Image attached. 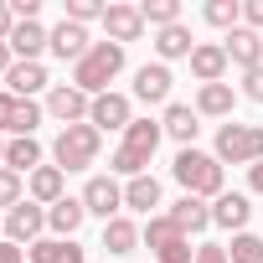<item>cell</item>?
Returning <instances> with one entry per match:
<instances>
[{"mask_svg": "<svg viewBox=\"0 0 263 263\" xmlns=\"http://www.w3.org/2000/svg\"><path fill=\"white\" fill-rule=\"evenodd\" d=\"M160 140H165V129H160V119H135V124L124 129V140H119V150L108 155V176H124V181H135V176H145V165L155 160Z\"/></svg>", "mask_w": 263, "mask_h": 263, "instance_id": "obj_1", "label": "cell"}, {"mask_svg": "<svg viewBox=\"0 0 263 263\" xmlns=\"http://www.w3.org/2000/svg\"><path fill=\"white\" fill-rule=\"evenodd\" d=\"M171 176H176V186H181V196H201V201H217L222 191H227V176H222V160L217 155H206V150H181L176 160H171Z\"/></svg>", "mask_w": 263, "mask_h": 263, "instance_id": "obj_2", "label": "cell"}, {"mask_svg": "<svg viewBox=\"0 0 263 263\" xmlns=\"http://www.w3.org/2000/svg\"><path fill=\"white\" fill-rule=\"evenodd\" d=\"M124 62H129V52H124L119 42H93V52L72 67V88H83L88 98H98V93H108V83L124 72Z\"/></svg>", "mask_w": 263, "mask_h": 263, "instance_id": "obj_3", "label": "cell"}, {"mask_svg": "<svg viewBox=\"0 0 263 263\" xmlns=\"http://www.w3.org/2000/svg\"><path fill=\"white\" fill-rule=\"evenodd\" d=\"M98 150H103V135L93 124H67V129H57V140H52V165L72 176V171H88L98 160Z\"/></svg>", "mask_w": 263, "mask_h": 263, "instance_id": "obj_4", "label": "cell"}, {"mask_svg": "<svg viewBox=\"0 0 263 263\" xmlns=\"http://www.w3.org/2000/svg\"><path fill=\"white\" fill-rule=\"evenodd\" d=\"M222 165H258L263 160V124H237L227 119L217 129V150H212Z\"/></svg>", "mask_w": 263, "mask_h": 263, "instance_id": "obj_5", "label": "cell"}, {"mask_svg": "<svg viewBox=\"0 0 263 263\" xmlns=\"http://www.w3.org/2000/svg\"><path fill=\"white\" fill-rule=\"evenodd\" d=\"M145 248L155 253V263H196V248H191V237L165 217V212H155L150 222H145Z\"/></svg>", "mask_w": 263, "mask_h": 263, "instance_id": "obj_6", "label": "cell"}, {"mask_svg": "<svg viewBox=\"0 0 263 263\" xmlns=\"http://www.w3.org/2000/svg\"><path fill=\"white\" fill-rule=\"evenodd\" d=\"M88 124L98 129V135H124L129 124H135V98L129 93H98L93 98V108H88Z\"/></svg>", "mask_w": 263, "mask_h": 263, "instance_id": "obj_7", "label": "cell"}, {"mask_svg": "<svg viewBox=\"0 0 263 263\" xmlns=\"http://www.w3.org/2000/svg\"><path fill=\"white\" fill-rule=\"evenodd\" d=\"M42 108H47V119H57V124L67 129V124H88V108H93V98H88L83 88H72V83H57V88L42 98Z\"/></svg>", "mask_w": 263, "mask_h": 263, "instance_id": "obj_8", "label": "cell"}, {"mask_svg": "<svg viewBox=\"0 0 263 263\" xmlns=\"http://www.w3.org/2000/svg\"><path fill=\"white\" fill-rule=\"evenodd\" d=\"M42 232H47V206H36L31 196H26L21 206H11V212H6V242L31 248V242H42Z\"/></svg>", "mask_w": 263, "mask_h": 263, "instance_id": "obj_9", "label": "cell"}, {"mask_svg": "<svg viewBox=\"0 0 263 263\" xmlns=\"http://www.w3.org/2000/svg\"><path fill=\"white\" fill-rule=\"evenodd\" d=\"M83 206H88V217L114 222V217H124V186H119L114 176H88V186H83Z\"/></svg>", "mask_w": 263, "mask_h": 263, "instance_id": "obj_10", "label": "cell"}, {"mask_svg": "<svg viewBox=\"0 0 263 263\" xmlns=\"http://www.w3.org/2000/svg\"><path fill=\"white\" fill-rule=\"evenodd\" d=\"M103 31H108V42H119V47L140 42V36H145V16H140V6L108 0V11H103Z\"/></svg>", "mask_w": 263, "mask_h": 263, "instance_id": "obj_11", "label": "cell"}, {"mask_svg": "<svg viewBox=\"0 0 263 263\" xmlns=\"http://www.w3.org/2000/svg\"><path fill=\"white\" fill-rule=\"evenodd\" d=\"M47 52L78 67V62L93 52V36H88V26H78V21H67V16H62V21L52 26V47H47Z\"/></svg>", "mask_w": 263, "mask_h": 263, "instance_id": "obj_12", "label": "cell"}, {"mask_svg": "<svg viewBox=\"0 0 263 263\" xmlns=\"http://www.w3.org/2000/svg\"><path fill=\"white\" fill-rule=\"evenodd\" d=\"M248 222H253V201L242 196V191H222L217 201H212V227H222V232H248Z\"/></svg>", "mask_w": 263, "mask_h": 263, "instance_id": "obj_13", "label": "cell"}, {"mask_svg": "<svg viewBox=\"0 0 263 263\" xmlns=\"http://www.w3.org/2000/svg\"><path fill=\"white\" fill-rule=\"evenodd\" d=\"M160 129H165V140H176L181 150H191V145H196V135H201V114H196L191 103H165Z\"/></svg>", "mask_w": 263, "mask_h": 263, "instance_id": "obj_14", "label": "cell"}, {"mask_svg": "<svg viewBox=\"0 0 263 263\" xmlns=\"http://www.w3.org/2000/svg\"><path fill=\"white\" fill-rule=\"evenodd\" d=\"M222 52H227V62H232V67H242V72L263 67V36H258V31H248V26L227 31V36H222Z\"/></svg>", "mask_w": 263, "mask_h": 263, "instance_id": "obj_15", "label": "cell"}, {"mask_svg": "<svg viewBox=\"0 0 263 263\" xmlns=\"http://www.w3.org/2000/svg\"><path fill=\"white\" fill-rule=\"evenodd\" d=\"M227 52H222V42H196V52H191V78L206 88V83H227Z\"/></svg>", "mask_w": 263, "mask_h": 263, "instance_id": "obj_16", "label": "cell"}, {"mask_svg": "<svg viewBox=\"0 0 263 263\" xmlns=\"http://www.w3.org/2000/svg\"><path fill=\"white\" fill-rule=\"evenodd\" d=\"M171 67L165 62H145V67H135V98L140 103H171Z\"/></svg>", "mask_w": 263, "mask_h": 263, "instance_id": "obj_17", "label": "cell"}, {"mask_svg": "<svg viewBox=\"0 0 263 263\" xmlns=\"http://www.w3.org/2000/svg\"><path fill=\"white\" fill-rule=\"evenodd\" d=\"M26 196H31L36 206H57V201L67 196V171H57V165H36V171L26 176Z\"/></svg>", "mask_w": 263, "mask_h": 263, "instance_id": "obj_18", "label": "cell"}, {"mask_svg": "<svg viewBox=\"0 0 263 263\" xmlns=\"http://www.w3.org/2000/svg\"><path fill=\"white\" fill-rule=\"evenodd\" d=\"M47 47H52V31H47L42 21H16V31H11V52H16V62H42Z\"/></svg>", "mask_w": 263, "mask_h": 263, "instance_id": "obj_19", "label": "cell"}, {"mask_svg": "<svg viewBox=\"0 0 263 263\" xmlns=\"http://www.w3.org/2000/svg\"><path fill=\"white\" fill-rule=\"evenodd\" d=\"M201 119H232V108H237V88L232 83H206V88H196V103H191Z\"/></svg>", "mask_w": 263, "mask_h": 263, "instance_id": "obj_20", "label": "cell"}, {"mask_svg": "<svg viewBox=\"0 0 263 263\" xmlns=\"http://www.w3.org/2000/svg\"><path fill=\"white\" fill-rule=\"evenodd\" d=\"M88 222V206L83 196H62L57 206H47V232L52 237H78V227Z\"/></svg>", "mask_w": 263, "mask_h": 263, "instance_id": "obj_21", "label": "cell"}, {"mask_svg": "<svg viewBox=\"0 0 263 263\" xmlns=\"http://www.w3.org/2000/svg\"><path fill=\"white\" fill-rule=\"evenodd\" d=\"M191 52H196V36H191V26L181 21V26H165V31H155V57L171 67V62H191Z\"/></svg>", "mask_w": 263, "mask_h": 263, "instance_id": "obj_22", "label": "cell"}, {"mask_svg": "<svg viewBox=\"0 0 263 263\" xmlns=\"http://www.w3.org/2000/svg\"><path fill=\"white\" fill-rule=\"evenodd\" d=\"M47 83H52V78H47V67H42V62H16V67L6 72V93H16V98H36V93H52Z\"/></svg>", "mask_w": 263, "mask_h": 263, "instance_id": "obj_23", "label": "cell"}, {"mask_svg": "<svg viewBox=\"0 0 263 263\" xmlns=\"http://www.w3.org/2000/svg\"><path fill=\"white\" fill-rule=\"evenodd\" d=\"M165 217H171L186 237H196V232H206V227H212V201H201V196H181Z\"/></svg>", "mask_w": 263, "mask_h": 263, "instance_id": "obj_24", "label": "cell"}, {"mask_svg": "<svg viewBox=\"0 0 263 263\" xmlns=\"http://www.w3.org/2000/svg\"><path fill=\"white\" fill-rule=\"evenodd\" d=\"M36 165H42V140H36V135H11V140H6V171L31 176Z\"/></svg>", "mask_w": 263, "mask_h": 263, "instance_id": "obj_25", "label": "cell"}, {"mask_svg": "<svg viewBox=\"0 0 263 263\" xmlns=\"http://www.w3.org/2000/svg\"><path fill=\"white\" fill-rule=\"evenodd\" d=\"M140 242H145V227H135L129 217H114V222H103V253L124 258V253H135Z\"/></svg>", "mask_w": 263, "mask_h": 263, "instance_id": "obj_26", "label": "cell"}, {"mask_svg": "<svg viewBox=\"0 0 263 263\" xmlns=\"http://www.w3.org/2000/svg\"><path fill=\"white\" fill-rule=\"evenodd\" d=\"M26 258L31 263H83V248L72 237H42V242L26 248Z\"/></svg>", "mask_w": 263, "mask_h": 263, "instance_id": "obj_27", "label": "cell"}, {"mask_svg": "<svg viewBox=\"0 0 263 263\" xmlns=\"http://www.w3.org/2000/svg\"><path fill=\"white\" fill-rule=\"evenodd\" d=\"M124 206H135V212H145V217H155L150 206H160V181L145 171V176H135V181H124Z\"/></svg>", "mask_w": 263, "mask_h": 263, "instance_id": "obj_28", "label": "cell"}, {"mask_svg": "<svg viewBox=\"0 0 263 263\" xmlns=\"http://www.w3.org/2000/svg\"><path fill=\"white\" fill-rule=\"evenodd\" d=\"M201 21L217 26V31H237V26H242V0H206V6H201Z\"/></svg>", "mask_w": 263, "mask_h": 263, "instance_id": "obj_29", "label": "cell"}, {"mask_svg": "<svg viewBox=\"0 0 263 263\" xmlns=\"http://www.w3.org/2000/svg\"><path fill=\"white\" fill-rule=\"evenodd\" d=\"M140 16H145V26H155V31L181 26V0H140Z\"/></svg>", "mask_w": 263, "mask_h": 263, "instance_id": "obj_30", "label": "cell"}, {"mask_svg": "<svg viewBox=\"0 0 263 263\" xmlns=\"http://www.w3.org/2000/svg\"><path fill=\"white\" fill-rule=\"evenodd\" d=\"M21 201H26V181H21L16 171L0 165V217H6L11 206H21Z\"/></svg>", "mask_w": 263, "mask_h": 263, "instance_id": "obj_31", "label": "cell"}, {"mask_svg": "<svg viewBox=\"0 0 263 263\" xmlns=\"http://www.w3.org/2000/svg\"><path fill=\"white\" fill-rule=\"evenodd\" d=\"M227 258L232 263H263V237L258 232H237L232 248H227Z\"/></svg>", "mask_w": 263, "mask_h": 263, "instance_id": "obj_32", "label": "cell"}, {"mask_svg": "<svg viewBox=\"0 0 263 263\" xmlns=\"http://www.w3.org/2000/svg\"><path fill=\"white\" fill-rule=\"evenodd\" d=\"M42 119H47V108H42L36 98H21V108H16V129H11V135H36Z\"/></svg>", "mask_w": 263, "mask_h": 263, "instance_id": "obj_33", "label": "cell"}, {"mask_svg": "<svg viewBox=\"0 0 263 263\" xmlns=\"http://www.w3.org/2000/svg\"><path fill=\"white\" fill-rule=\"evenodd\" d=\"M103 0H67V21H78V26H88V21H103Z\"/></svg>", "mask_w": 263, "mask_h": 263, "instance_id": "obj_34", "label": "cell"}, {"mask_svg": "<svg viewBox=\"0 0 263 263\" xmlns=\"http://www.w3.org/2000/svg\"><path fill=\"white\" fill-rule=\"evenodd\" d=\"M16 108H21L16 93H0V135H11V129H16Z\"/></svg>", "mask_w": 263, "mask_h": 263, "instance_id": "obj_35", "label": "cell"}, {"mask_svg": "<svg viewBox=\"0 0 263 263\" xmlns=\"http://www.w3.org/2000/svg\"><path fill=\"white\" fill-rule=\"evenodd\" d=\"M242 26L263 36V0H242Z\"/></svg>", "mask_w": 263, "mask_h": 263, "instance_id": "obj_36", "label": "cell"}, {"mask_svg": "<svg viewBox=\"0 0 263 263\" xmlns=\"http://www.w3.org/2000/svg\"><path fill=\"white\" fill-rule=\"evenodd\" d=\"M242 98H253V103H263V67H253V72H242Z\"/></svg>", "mask_w": 263, "mask_h": 263, "instance_id": "obj_37", "label": "cell"}, {"mask_svg": "<svg viewBox=\"0 0 263 263\" xmlns=\"http://www.w3.org/2000/svg\"><path fill=\"white\" fill-rule=\"evenodd\" d=\"M196 263H232L222 242H196Z\"/></svg>", "mask_w": 263, "mask_h": 263, "instance_id": "obj_38", "label": "cell"}, {"mask_svg": "<svg viewBox=\"0 0 263 263\" xmlns=\"http://www.w3.org/2000/svg\"><path fill=\"white\" fill-rule=\"evenodd\" d=\"M11 11H16V21H36L42 16V0H11Z\"/></svg>", "mask_w": 263, "mask_h": 263, "instance_id": "obj_39", "label": "cell"}, {"mask_svg": "<svg viewBox=\"0 0 263 263\" xmlns=\"http://www.w3.org/2000/svg\"><path fill=\"white\" fill-rule=\"evenodd\" d=\"M11 31H16V11L0 0V42H11Z\"/></svg>", "mask_w": 263, "mask_h": 263, "instance_id": "obj_40", "label": "cell"}, {"mask_svg": "<svg viewBox=\"0 0 263 263\" xmlns=\"http://www.w3.org/2000/svg\"><path fill=\"white\" fill-rule=\"evenodd\" d=\"M0 263H26V248H16V242H0Z\"/></svg>", "mask_w": 263, "mask_h": 263, "instance_id": "obj_41", "label": "cell"}, {"mask_svg": "<svg viewBox=\"0 0 263 263\" xmlns=\"http://www.w3.org/2000/svg\"><path fill=\"white\" fill-rule=\"evenodd\" d=\"M248 186H253V196H263V160L248 165Z\"/></svg>", "mask_w": 263, "mask_h": 263, "instance_id": "obj_42", "label": "cell"}, {"mask_svg": "<svg viewBox=\"0 0 263 263\" xmlns=\"http://www.w3.org/2000/svg\"><path fill=\"white\" fill-rule=\"evenodd\" d=\"M11 67H16V52H11V42H0V78H6Z\"/></svg>", "mask_w": 263, "mask_h": 263, "instance_id": "obj_43", "label": "cell"}, {"mask_svg": "<svg viewBox=\"0 0 263 263\" xmlns=\"http://www.w3.org/2000/svg\"><path fill=\"white\" fill-rule=\"evenodd\" d=\"M0 165H6V135H0Z\"/></svg>", "mask_w": 263, "mask_h": 263, "instance_id": "obj_44", "label": "cell"}, {"mask_svg": "<svg viewBox=\"0 0 263 263\" xmlns=\"http://www.w3.org/2000/svg\"><path fill=\"white\" fill-rule=\"evenodd\" d=\"M0 242H6V217H0Z\"/></svg>", "mask_w": 263, "mask_h": 263, "instance_id": "obj_45", "label": "cell"}]
</instances>
